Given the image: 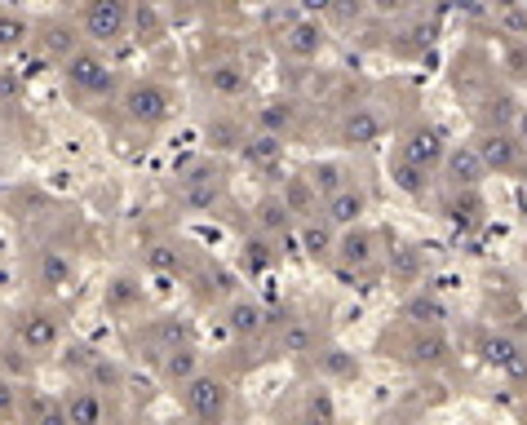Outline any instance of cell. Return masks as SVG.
Returning <instances> with one entry per match:
<instances>
[{
	"mask_svg": "<svg viewBox=\"0 0 527 425\" xmlns=\"http://www.w3.org/2000/svg\"><path fill=\"white\" fill-rule=\"evenodd\" d=\"M62 85L80 102L111 98L116 93V67L98 54V45H80L71 58H62Z\"/></svg>",
	"mask_w": 527,
	"mask_h": 425,
	"instance_id": "obj_1",
	"label": "cell"
},
{
	"mask_svg": "<svg viewBox=\"0 0 527 425\" xmlns=\"http://www.w3.org/2000/svg\"><path fill=\"white\" fill-rule=\"evenodd\" d=\"M133 23V0H80V36L89 45H120Z\"/></svg>",
	"mask_w": 527,
	"mask_h": 425,
	"instance_id": "obj_2",
	"label": "cell"
},
{
	"mask_svg": "<svg viewBox=\"0 0 527 425\" xmlns=\"http://www.w3.org/2000/svg\"><path fill=\"white\" fill-rule=\"evenodd\" d=\"M120 107H124V116L133 124H142V129H160V124L173 120L178 98H173V89L160 85V80H133V85H124V93H120Z\"/></svg>",
	"mask_w": 527,
	"mask_h": 425,
	"instance_id": "obj_3",
	"label": "cell"
},
{
	"mask_svg": "<svg viewBox=\"0 0 527 425\" xmlns=\"http://www.w3.org/2000/svg\"><path fill=\"white\" fill-rule=\"evenodd\" d=\"M182 403L195 425H226V417H231V386L222 377H213V372H195L182 386Z\"/></svg>",
	"mask_w": 527,
	"mask_h": 425,
	"instance_id": "obj_4",
	"label": "cell"
},
{
	"mask_svg": "<svg viewBox=\"0 0 527 425\" xmlns=\"http://www.w3.org/2000/svg\"><path fill=\"white\" fill-rule=\"evenodd\" d=\"M9 341H18L31 359H45L62 346V319L54 315V310H36V306L18 310L14 328H9Z\"/></svg>",
	"mask_w": 527,
	"mask_h": 425,
	"instance_id": "obj_5",
	"label": "cell"
},
{
	"mask_svg": "<svg viewBox=\"0 0 527 425\" xmlns=\"http://www.w3.org/2000/svg\"><path fill=\"white\" fill-rule=\"evenodd\" d=\"M474 151H479L483 169L496 173V178H510V173L523 169V147L510 129H483L479 138H474Z\"/></svg>",
	"mask_w": 527,
	"mask_h": 425,
	"instance_id": "obj_6",
	"label": "cell"
},
{
	"mask_svg": "<svg viewBox=\"0 0 527 425\" xmlns=\"http://www.w3.org/2000/svg\"><path fill=\"white\" fill-rule=\"evenodd\" d=\"M448 147H452V142H448V133H443L439 129V124H430V120H421V124H412V129L408 133H403V155H408V160L412 164H421V169H439V164H443V155H448Z\"/></svg>",
	"mask_w": 527,
	"mask_h": 425,
	"instance_id": "obj_7",
	"label": "cell"
},
{
	"mask_svg": "<svg viewBox=\"0 0 527 425\" xmlns=\"http://www.w3.org/2000/svg\"><path fill=\"white\" fill-rule=\"evenodd\" d=\"M439 169H443V178L452 182V191H479L483 178H488V169H483L474 142H465V147H448V155H443Z\"/></svg>",
	"mask_w": 527,
	"mask_h": 425,
	"instance_id": "obj_8",
	"label": "cell"
},
{
	"mask_svg": "<svg viewBox=\"0 0 527 425\" xmlns=\"http://www.w3.org/2000/svg\"><path fill=\"white\" fill-rule=\"evenodd\" d=\"M319 213H324L328 222L337 226V231H350V226L364 222V213H368V191H364V186H355V182H346L341 191H333L324 204H319Z\"/></svg>",
	"mask_w": 527,
	"mask_h": 425,
	"instance_id": "obj_9",
	"label": "cell"
},
{
	"mask_svg": "<svg viewBox=\"0 0 527 425\" xmlns=\"http://www.w3.org/2000/svg\"><path fill=\"white\" fill-rule=\"evenodd\" d=\"M377 235L368 231L364 222L359 226H350V231H341L337 235V253H333V262H341L346 271H368L372 262H377Z\"/></svg>",
	"mask_w": 527,
	"mask_h": 425,
	"instance_id": "obj_10",
	"label": "cell"
},
{
	"mask_svg": "<svg viewBox=\"0 0 527 425\" xmlns=\"http://www.w3.org/2000/svg\"><path fill=\"white\" fill-rule=\"evenodd\" d=\"M297 231V240H302V248H306V257L310 262H333V253H337V226L328 222L324 213H315V217H302V222L293 226Z\"/></svg>",
	"mask_w": 527,
	"mask_h": 425,
	"instance_id": "obj_11",
	"label": "cell"
},
{
	"mask_svg": "<svg viewBox=\"0 0 527 425\" xmlns=\"http://www.w3.org/2000/svg\"><path fill=\"white\" fill-rule=\"evenodd\" d=\"M76 257L62 253V248H40L36 253V284L45 293H62V288L76 284Z\"/></svg>",
	"mask_w": 527,
	"mask_h": 425,
	"instance_id": "obj_12",
	"label": "cell"
},
{
	"mask_svg": "<svg viewBox=\"0 0 527 425\" xmlns=\"http://www.w3.org/2000/svg\"><path fill=\"white\" fill-rule=\"evenodd\" d=\"M62 408H67V425H107V399H102V390H93L89 381L67 390V395H62Z\"/></svg>",
	"mask_w": 527,
	"mask_h": 425,
	"instance_id": "obj_13",
	"label": "cell"
},
{
	"mask_svg": "<svg viewBox=\"0 0 527 425\" xmlns=\"http://www.w3.org/2000/svg\"><path fill=\"white\" fill-rule=\"evenodd\" d=\"M266 324H271V315H266L262 302H248V297H240V302L226 306V328H231V337H262Z\"/></svg>",
	"mask_w": 527,
	"mask_h": 425,
	"instance_id": "obj_14",
	"label": "cell"
},
{
	"mask_svg": "<svg viewBox=\"0 0 527 425\" xmlns=\"http://www.w3.org/2000/svg\"><path fill=\"white\" fill-rule=\"evenodd\" d=\"M204 85H209L213 98H244L248 93V71L240 67V62H213L209 71H204Z\"/></svg>",
	"mask_w": 527,
	"mask_h": 425,
	"instance_id": "obj_15",
	"label": "cell"
},
{
	"mask_svg": "<svg viewBox=\"0 0 527 425\" xmlns=\"http://www.w3.org/2000/svg\"><path fill=\"white\" fill-rule=\"evenodd\" d=\"M381 138V116L372 107H350L341 120V142L346 147H372Z\"/></svg>",
	"mask_w": 527,
	"mask_h": 425,
	"instance_id": "obj_16",
	"label": "cell"
},
{
	"mask_svg": "<svg viewBox=\"0 0 527 425\" xmlns=\"http://www.w3.org/2000/svg\"><path fill=\"white\" fill-rule=\"evenodd\" d=\"M279 200H284V209L293 213V222H302V217H315L319 213V195H315V186H310L306 173H293V178H284V186H279Z\"/></svg>",
	"mask_w": 527,
	"mask_h": 425,
	"instance_id": "obj_17",
	"label": "cell"
},
{
	"mask_svg": "<svg viewBox=\"0 0 527 425\" xmlns=\"http://www.w3.org/2000/svg\"><path fill=\"white\" fill-rule=\"evenodd\" d=\"M31 36H36V27H31L18 9L0 5V58H14L18 49H27Z\"/></svg>",
	"mask_w": 527,
	"mask_h": 425,
	"instance_id": "obj_18",
	"label": "cell"
},
{
	"mask_svg": "<svg viewBox=\"0 0 527 425\" xmlns=\"http://www.w3.org/2000/svg\"><path fill=\"white\" fill-rule=\"evenodd\" d=\"M200 372V355H195V346L186 341V346H173L160 355V377L169 381V386H186V381Z\"/></svg>",
	"mask_w": 527,
	"mask_h": 425,
	"instance_id": "obj_19",
	"label": "cell"
},
{
	"mask_svg": "<svg viewBox=\"0 0 527 425\" xmlns=\"http://www.w3.org/2000/svg\"><path fill=\"white\" fill-rule=\"evenodd\" d=\"M293 124H297V102H288V98L262 102V107H257V116H253V129H262V133H275V138H284V133H293Z\"/></svg>",
	"mask_w": 527,
	"mask_h": 425,
	"instance_id": "obj_20",
	"label": "cell"
},
{
	"mask_svg": "<svg viewBox=\"0 0 527 425\" xmlns=\"http://www.w3.org/2000/svg\"><path fill=\"white\" fill-rule=\"evenodd\" d=\"M284 49H288L293 58H302V62H315L319 54H324V27H319V23H306V18H302V23L288 27Z\"/></svg>",
	"mask_w": 527,
	"mask_h": 425,
	"instance_id": "obj_21",
	"label": "cell"
},
{
	"mask_svg": "<svg viewBox=\"0 0 527 425\" xmlns=\"http://www.w3.org/2000/svg\"><path fill=\"white\" fill-rule=\"evenodd\" d=\"M147 302V293H142V284L133 275H116L107 284V293H102V306L111 310V315H129V310H138Z\"/></svg>",
	"mask_w": 527,
	"mask_h": 425,
	"instance_id": "obj_22",
	"label": "cell"
},
{
	"mask_svg": "<svg viewBox=\"0 0 527 425\" xmlns=\"http://www.w3.org/2000/svg\"><path fill=\"white\" fill-rule=\"evenodd\" d=\"M403 319H408L412 328H443L448 306H443L434 293H412L408 302H403Z\"/></svg>",
	"mask_w": 527,
	"mask_h": 425,
	"instance_id": "obj_23",
	"label": "cell"
},
{
	"mask_svg": "<svg viewBox=\"0 0 527 425\" xmlns=\"http://www.w3.org/2000/svg\"><path fill=\"white\" fill-rule=\"evenodd\" d=\"M240 155L253 169H271V164H279V155H284V138H275V133H262V129H253L244 138V147Z\"/></svg>",
	"mask_w": 527,
	"mask_h": 425,
	"instance_id": "obj_24",
	"label": "cell"
},
{
	"mask_svg": "<svg viewBox=\"0 0 527 425\" xmlns=\"http://www.w3.org/2000/svg\"><path fill=\"white\" fill-rule=\"evenodd\" d=\"M448 337L439 333V328H421L417 337H412V364H421V368H439V364H448Z\"/></svg>",
	"mask_w": 527,
	"mask_h": 425,
	"instance_id": "obj_25",
	"label": "cell"
},
{
	"mask_svg": "<svg viewBox=\"0 0 527 425\" xmlns=\"http://www.w3.org/2000/svg\"><path fill=\"white\" fill-rule=\"evenodd\" d=\"M448 222L457 226V231H474V226H483V195L479 191H452Z\"/></svg>",
	"mask_w": 527,
	"mask_h": 425,
	"instance_id": "obj_26",
	"label": "cell"
},
{
	"mask_svg": "<svg viewBox=\"0 0 527 425\" xmlns=\"http://www.w3.org/2000/svg\"><path fill=\"white\" fill-rule=\"evenodd\" d=\"M18 421H27V425H67V408H62V395H31L23 403V417Z\"/></svg>",
	"mask_w": 527,
	"mask_h": 425,
	"instance_id": "obj_27",
	"label": "cell"
},
{
	"mask_svg": "<svg viewBox=\"0 0 527 425\" xmlns=\"http://www.w3.org/2000/svg\"><path fill=\"white\" fill-rule=\"evenodd\" d=\"M306 178H310V186H315L319 204H324L328 195L341 191V186L350 182V169L341 160H319V164H310V169H306Z\"/></svg>",
	"mask_w": 527,
	"mask_h": 425,
	"instance_id": "obj_28",
	"label": "cell"
},
{
	"mask_svg": "<svg viewBox=\"0 0 527 425\" xmlns=\"http://www.w3.org/2000/svg\"><path fill=\"white\" fill-rule=\"evenodd\" d=\"M147 271L155 275H182L186 271V244L178 240H160L147 248Z\"/></svg>",
	"mask_w": 527,
	"mask_h": 425,
	"instance_id": "obj_29",
	"label": "cell"
},
{
	"mask_svg": "<svg viewBox=\"0 0 527 425\" xmlns=\"http://www.w3.org/2000/svg\"><path fill=\"white\" fill-rule=\"evenodd\" d=\"M253 222H257V231H262V235H288V231L297 226L293 213L284 209V200H279V195H266V200L257 204V217H253Z\"/></svg>",
	"mask_w": 527,
	"mask_h": 425,
	"instance_id": "obj_30",
	"label": "cell"
},
{
	"mask_svg": "<svg viewBox=\"0 0 527 425\" xmlns=\"http://www.w3.org/2000/svg\"><path fill=\"white\" fill-rule=\"evenodd\" d=\"M204 138H209V147L213 151H240L244 147V124L240 120H231V116H213L209 124H204Z\"/></svg>",
	"mask_w": 527,
	"mask_h": 425,
	"instance_id": "obj_31",
	"label": "cell"
},
{
	"mask_svg": "<svg viewBox=\"0 0 527 425\" xmlns=\"http://www.w3.org/2000/svg\"><path fill=\"white\" fill-rule=\"evenodd\" d=\"M390 178H395V186L403 195H426V186H430V169H421V164H412L408 155H395L390 160Z\"/></svg>",
	"mask_w": 527,
	"mask_h": 425,
	"instance_id": "obj_32",
	"label": "cell"
},
{
	"mask_svg": "<svg viewBox=\"0 0 527 425\" xmlns=\"http://www.w3.org/2000/svg\"><path fill=\"white\" fill-rule=\"evenodd\" d=\"M386 266H390V275H395L399 284H417V279H421V271H426V262H421V248H412V244H399V248H390Z\"/></svg>",
	"mask_w": 527,
	"mask_h": 425,
	"instance_id": "obj_33",
	"label": "cell"
},
{
	"mask_svg": "<svg viewBox=\"0 0 527 425\" xmlns=\"http://www.w3.org/2000/svg\"><path fill=\"white\" fill-rule=\"evenodd\" d=\"M315 346V328L306 319H284V333H279V350L284 355H310Z\"/></svg>",
	"mask_w": 527,
	"mask_h": 425,
	"instance_id": "obj_34",
	"label": "cell"
},
{
	"mask_svg": "<svg viewBox=\"0 0 527 425\" xmlns=\"http://www.w3.org/2000/svg\"><path fill=\"white\" fill-rule=\"evenodd\" d=\"M31 372H36V359H31L18 341H5V346H0V377L18 381V377H31Z\"/></svg>",
	"mask_w": 527,
	"mask_h": 425,
	"instance_id": "obj_35",
	"label": "cell"
},
{
	"mask_svg": "<svg viewBox=\"0 0 527 425\" xmlns=\"http://www.w3.org/2000/svg\"><path fill=\"white\" fill-rule=\"evenodd\" d=\"M40 31H45V36H40V40H45V49H49V54H54L58 62L71 58V54L80 49V36H76V31H71L67 23H45Z\"/></svg>",
	"mask_w": 527,
	"mask_h": 425,
	"instance_id": "obj_36",
	"label": "cell"
},
{
	"mask_svg": "<svg viewBox=\"0 0 527 425\" xmlns=\"http://www.w3.org/2000/svg\"><path fill=\"white\" fill-rule=\"evenodd\" d=\"M496 23L510 31V36L527 40V9L519 5V0H501V5H496Z\"/></svg>",
	"mask_w": 527,
	"mask_h": 425,
	"instance_id": "obj_37",
	"label": "cell"
},
{
	"mask_svg": "<svg viewBox=\"0 0 527 425\" xmlns=\"http://www.w3.org/2000/svg\"><path fill=\"white\" fill-rule=\"evenodd\" d=\"M302 417H306V425H333V395H328V390H310Z\"/></svg>",
	"mask_w": 527,
	"mask_h": 425,
	"instance_id": "obj_38",
	"label": "cell"
},
{
	"mask_svg": "<svg viewBox=\"0 0 527 425\" xmlns=\"http://www.w3.org/2000/svg\"><path fill=\"white\" fill-rule=\"evenodd\" d=\"M319 368H324L328 377H346V381L359 377V359H350L346 350H328V355L319 359Z\"/></svg>",
	"mask_w": 527,
	"mask_h": 425,
	"instance_id": "obj_39",
	"label": "cell"
},
{
	"mask_svg": "<svg viewBox=\"0 0 527 425\" xmlns=\"http://www.w3.org/2000/svg\"><path fill=\"white\" fill-rule=\"evenodd\" d=\"M23 417V399H18V386L9 377H0V425H14Z\"/></svg>",
	"mask_w": 527,
	"mask_h": 425,
	"instance_id": "obj_40",
	"label": "cell"
},
{
	"mask_svg": "<svg viewBox=\"0 0 527 425\" xmlns=\"http://www.w3.org/2000/svg\"><path fill=\"white\" fill-rule=\"evenodd\" d=\"M93 359H98V355H93V350L85 346V341H76V346H67V350H62V359H58V364H62V372H76V377H85Z\"/></svg>",
	"mask_w": 527,
	"mask_h": 425,
	"instance_id": "obj_41",
	"label": "cell"
},
{
	"mask_svg": "<svg viewBox=\"0 0 527 425\" xmlns=\"http://www.w3.org/2000/svg\"><path fill=\"white\" fill-rule=\"evenodd\" d=\"M85 381H89L93 390H102V386H111V390H116V386H120V368H116V364H107V355H98V359L89 364Z\"/></svg>",
	"mask_w": 527,
	"mask_h": 425,
	"instance_id": "obj_42",
	"label": "cell"
},
{
	"mask_svg": "<svg viewBox=\"0 0 527 425\" xmlns=\"http://www.w3.org/2000/svg\"><path fill=\"white\" fill-rule=\"evenodd\" d=\"M266 266H271V248H266L262 235L244 240V271H248V275H257V271H266Z\"/></svg>",
	"mask_w": 527,
	"mask_h": 425,
	"instance_id": "obj_43",
	"label": "cell"
},
{
	"mask_svg": "<svg viewBox=\"0 0 527 425\" xmlns=\"http://www.w3.org/2000/svg\"><path fill=\"white\" fill-rule=\"evenodd\" d=\"M155 337H160V350H173V346H186V324H155Z\"/></svg>",
	"mask_w": 527,
	"mask_h": 425,
	"instance_id": "obj_44",
	"label": "cell"
},
{
	"mask_svg": "<svg viewBox=\"0 0 527 425\" xmlns=\"http://www.w3.org/2000/svg\"><path fill=\"white\" fill-rule=\"evenodd\" d=\"M368 9H372V14H381V18H390V14H403L408 0H368Z\"/></svg>",
	"mask_w": 527,
	"mask_h": 425,
	"instance_id": "obj_45",
	"label": "cell"
},
{
	"mask_svg": "<svg viewBox=\"0 0 527 425\" xmlns=\"http://www.w3.org/2000/svg\"><path fill=\"white\" fill-rule=\"evenodd\" d=\"M514 138H519V147L527 151V116H519V133H514Z\"/></svg>",
	"mask_w": 527,
	"mask_h": 425,
	"instance_id": "obj_46",
	"label": "cell"
}]
</instances>
